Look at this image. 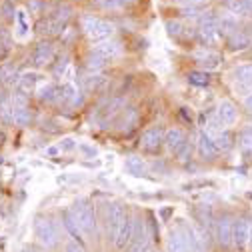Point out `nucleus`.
I'll return each instance as SVG.
<instances>
[{
    "instance_id": "31",
    "label": "nucleus",
    "mask_w": 252,
    "mask_h": 252,
    "mask_svg": "<svg viewBox=\"0 0 252 252\" xmlns=\"http://www.w3.org/2000/svg\"><path fill=\"white\" fill-rule=\"evenodd\" d=\"M122 104H124V100H122V98H114V100H112V102L102 110V118H100V122H102V124H108V120H110V118H114V116L118 114V110L122 108Z\"/></svg>"
},
{
    "instance_id": "15",
    "label": "nucleus",
    "mask_w": 252,
    "mask_h": 252,
    "mask_svg": "<svg viewBox=\"0 0 252 252\" xmlns=\"http://www.w3.org/2000/svg\"><path fill=\"white\" fill-rule=\"evenodd\" d=\"M198 152H200L202 158H208V160H212L214 156L218 154V148H216V144H214V140H212V136L208 132L200 134V138H198Z\"/></svg>"
},
{
    "instance_id": "4",
    "label": "nucleus",
    "mask_w": 252,
    "mask_h": 252,
    "mask_svg": "<svg viewBox=\"0 0 252 252\" xmlns=\"http://www.w3.org/2000/svg\"><path fill=\"white\" fill-rule=\"evenodd\" d=\"M126 216H128V214H126V208L120 202L108 204V208H106V220H108V234H110L112 240L116 238V234H118V230H120V226H122Z\"/></svg>"
},
{
    "instance_id": "13",
    "label": "nucleus",
    "mask_w": 252,
    "mask_h": 252,
    "mask_svg": "<svg viewBox=\"0 0 252 252\" xmlns=\"http://www.w3.org/2000/svg\"><path fill=\"white\" fill-rule=\"evenodd\" d=\"M64 26H66V24H62V22L54 20L52 16H48V18H40V20L36 22V30H38L40 34H44V36H54V34L64 32Z\"/></svg>"
},
{
    "instance_id": "8",
    "label": "nucleus",
    "mask_w": 252,
    "mask_h": 252,
    "mask_svg": "<svg viewBox=\"0 0 252 252\" xmlns=\"http://www.w3.org/2000/svg\"><path fill=\"white\" fill-rule=\"evenodd\" d=\"M92 52H96V54L104 56L106 60H112V58H116V56L122 54V44H120L118 40L106 38V40H102V42H96V44H94V46H92Z\"/></svg>"
},
{
    "instance_id": "11",
    "label": "nucleus",
    "mask_w": 252,
    "mask_h": 252,
    "mask_svg": "<svg viewBox=\"0 0 252 252\" xmlns=\"http://www.w3.org/2000/svg\"><path fill=\"white\" fill-rule=\"evenodd\" d=\"M232 242L238 248H244L250 242V224L246 222L244 218L234 220V230H232Z\"/></svg>"
},
{
    "instance_id": "28",
    "label": "nucleus",
    "mask_w": 252,
    "mask_h": 252,
    "mask_svg": "<svg viewBox=\"0 0 252 252\" xmlns=\"http://www.w3.org/2000/svg\"><path fill=\"white\" fill-rule=\"evenodd\" d=\"M82 84L86 90H96L100 86L106 84V76H102L100 72H88L84 78H82Z\"/></svg>"
},
{
    "instance_id": "2",
    "label": "nucleus",
    "mask_w": 252,
    "mask_h": 252,
    "mask_svg": "<svg viewBox=\"0 0 252 252\" xmlns=\"http://www.w3.org/2000/svg\"><path fill=\"white\" fill-rule=\"evenodd\" d=\"M70 210H72L76 222L84 234L96 232V214H94V206L88 200H78Z\"/></svg>"
},
{
    "instance_id": "48",
    "label": "nucleus",
    "mask_w": 252,
    "mask_h": 252,
    "mask_svg": "<svg viewBox=\"0 0 252 252\" xmlns=\"http://www.w3.org/2000/svg\"><path fill=\"white\" fill-rule=\"evenodd\" d=\"M58 152H60V148H54V146L46 150V154H48V156H54V154H58Z\"/></svg>"
},
{
    "instance_id": "27",
    "label": "nucleus",
    "mask_w": 252,
    "mask_h": 252,
    "mask_svg": "<svg viewBox=\"0 0 252 252\" xmlns=\"http://www.w3.org/2000/svg\"><path fill=\"white\" fill-rule=\"evenodd\" d=\"M30 120H32V114H30L28 106H12V122L18 126H28Z\"/></svg>"
},
{
    "instance_id": "45",
    "label": "nucleus",
    "mask_w": 252,
    "mask_h": 252,
    "mask_svg": "<svg viewBox=\"0 0 252 252\" xmlns=\"http://www.w3.org/2000/svg\"><path fill=\"white\" fill-rule=\"evenodd\" d=\"M16 18H18V24H20V34H24L26 32V14L20 10V12H16Z\"/></svg>"
},
{
    "instance_id": "43",
    "label": "nucleus",
    "mask_w": 252,
    "mask_h": 252,
    "mask_svg": "<svg viewBox=\"0 0 252 252\" xmlns=\"http://www.w3.org/2000/svg\"><path fill=\"white\" fill-rule=\"evenodd\" d=\"M64 252H86V250H84V246L80 242H68L64 246Z\"/></svg>"
},
{
    "instance_id": "19",
    "label": "nucleus",
    "mask_w": 252,
    "mask_h": 252,
    "mask_svg": "<svg viewBox=\"0 0 252 252\" xmlns=\"http://www.w3.org/2000/svg\"><path fill=\"white\" fill-rule=\"evenodd\" d=\"M194 58L200 62V66L204 68H216L218 66V62H220V54L218 52H212V50H202V52H196Z\"/></svg>"
},
{
    "instance_id": "42",
    "label": "nucleus",
    "mask_w": 252,
    "mask_h": 252,
    "mask_svg": "<svg viewBox=\"0 0 252 252\" xmlns=\"http://www.w3.org/2000/svg\"><path fill=\"white\" fill-rule=\"evenodd\" d=\"M184 4V8H202L206 4V0H178Z\"/></svg>"
},
{
    "instance_id": "14",
    "label": "nucleus",
    "mask_w": 252,
    "mask_h": 252,
    "mask_svg": "<svg viewBox=\"0 0 252 252\" xmlns=\"http://www.w3.org/2000/svg\"><path fill=\"white\" fill-rule=\"evenodd\" d=\"M236 30H238L236 14H222V16H218V32H220V36H232Z\"/></svg>"
},
{
    "instance_id": "6",
    "label": "nucleus",
    "mask_w": 252,
    "mask_h": 252,
    "mask_svg": "<svg viewBox=\"0 0 252 252\" xmlns=\"http://www.w3.org/2000/svg\"><path fill=\"white\" fill-rule=\"evenodd\" d=\"M164 142V132L162 128H148L140 136V148L146 152H156Z\"/></svg>"
},
{
    "instance_id": "30",
    "label": "nucleus",
    "mask_w": 252,
    "mask_h": 252,
    "mask_svg": "<svg viewBox=\"0 0 252 252\" xmlns=\"http://www.w3.org/2000/svg\"><path fill=\"white\" fill-rule=\"evenodd\" d=\"M74 14V10L68 6V4H58L52 12H50V16L54 18V20H58V22H62V24H66L68 20H70V16Z\"/></svg>"
},
{
    "instance_id": "21",
    "label": "nucleus",
    "mask_w": 252,
    "mask_h": 252,
    "mask_svg": "<svg viewBox=\"0 0 252 252\" xmlns=\"http://www.w3.org/2000/svg\"><path fill=\"white\" fill-rule=\"evenodd\" d=\"M184 140H186V136H184V132H182L180 128H170V130L164 132V144H166V148L172 150V152H174Z\"/></svg>"
},
{
    "instance_id": "49",
    "label": "nucleus",
    "mask_w": 252,
    "mask_h": 252,
    "mask_svg": "<svg viewBox=\"0 0 252 252\" xmlns=\"http://www.w3.org/2000/svg\"><path fill=\"white\" fill-rule=\"evenodd\" d=\"M22 252H38V250H36V248H32V246H24V248H22Z\"/></svg>"
},
{
    "instance_id": "18",
    "label": "nucleus",
    "mask_w": 252,
    "mask_h": 252,
    "mask_svg": "<svg viewBox=\"0 0 252 252\" xmlns=\"http://www.w3.org/2000/svg\"><path fill=\"white\" fill-rule=\"evenodd\" d=\"M36 82H38V74L36 72H24V74H20V80L16 84V90H20L22 94H26V96H28V94L34 90Z\"/></svg>"
},
{
    "instance_id": "47",
    "label": "nucleus",
    "mask_w": 252,
    "mask_h": 252,
    "mask_svg": "<svg viewBox=\"0 0 252 252\" xmlns=\"http://www.w3.org/2000/svg\"><path fill=\"white\" fill-rule=\"evenodd\" d=\"M86 154H92V156H96V148H90V146H80Z\"/></svg>"
},
{
    "instance_id": "50",
    "label": "nucleus",
    "mask_w": 252,
    "mask_h": 252,
    "mask_svg": "<svg viewBox=\"0 0 252 252\" xmlns=\"http://www.w3.org/2000/svg\"><path fill=\"white\" fill-rule=\"evenodd\" d=\"M250 250H252V226H250Z\"/></svg>"
},
{
    "instance_id": "39",
    "label": "nucleus",
    "mask_w": 252,
    "mask_h": 252,
    "mask_svg": "<svg viewBox=\"0 0 252 252\" xmlns=\"http://www.w3.org/2000/svg\"><path fill=\"white\" fill-rule=\"evenodd\" d=\"M190 152H192V146H190V142H188V140H184V142L174 150V154H176V158H178V160H188Z\"/></svg>"
},
{
    "instance_id": "22",
    "label": "nucleus",
    "mask_w": 252,
    "mask_h": 252,
    "mask_svg": "<svg viewBox=\"0 0 252 252\" xmlns=\"http://www.w3.org/2000/svg\"><path fill=\"white\" fill-rule=\"evenodd\" d=\"M250 42H252V38L246 32H242V30H236L232 36H228V44L232 50H244L250 46Z\"/></svg>"
},
{
    "instance_id": "41",
    "label": "nucleus",
    "mask_w": 252,
    "mask_h": 252,
    "mask_svg": "<svg viewBox=\"0 0 252 252\" xmlns=\"http://www.w3.org/2000/svg\"><path fill=\"white\" fill-rule=\"evenodd\" d=\"M14 12H16V8H14V4L10 2V0H6V2L2 4V14H4V16L8 18V20H14V16H16Z\"/></svg>"
},
{
    "instance_id": "26",
    "label": "nucleus",
    "mask_w": 252,
    "mask_h": 252,
    "mask_svg": "<svg viewBox=\"0 0 252 252\" xmlns=\"http://www.w3.org/2000/svg\"><path fill=\"white\" fill-rule=\"evenodd\" d=\"M126 170L132 176H142L146 172V162L140 156H128V158H126Z\"/></svg>"
},
{
    "instance_id": "10",
    "label": "nucleus",
    "mask_w": 252,
    "mask_h": 252,
    "mask_svg": "<svg viewBox=\"0 0 252 252\" xmlns=\"http://www.w3.org/2000/svg\"><path fill=\"white\" fill-rule=\"evenodd\" d=\"M54 58V46L50 42H38L34 46V52H32V62L36 66H44V64H50Z\"/></svg>"
},
{
    "instance_id": "33",
    "label": "nucleus",
    "mask_w": 252,
    "mask_h": 252,
    "mask_svg": "<svg viewBox=\"0 0 252 252\" xmlns=\"http://www.w3.org/2000/svg\"><path fill=\"white\" fill-rule=\"evenodd\" d=\"M136 120H138V112H136L134 108H130V110H126V114H124V120L120 122V128H122L124 132H130V130L134 128V124H136Z\"/></svg>"
},
{
    "instance_id": "1",
    "label": "nucleus",
    "mask_w": 252,
    "mask_h": 252,
    "mask_svg": "<svg viewBox=\"0 0 252 252\" xmlns=\"http://www.w3.org/2000/svg\"><path fill=\"white\" fill-rule=\"evenodd\" d=\"M82 30H84V34L92 40V42H102L106 38L112 36L114 32V26L98 16H92V14H86L82 16Z\"/></svg>"
},
{
    "instance_id": "32",
    "label": "nucleus",
    "mask_w": 252,
    "mask_h": 252,
    "mask_svg": "<svg viewBox=\"0 0 252 252\" xmlns=\"http://www.w3.org/2000/svg\"><path fill=\"white\" fill-rule=\"evenodd\" d=\"M188 82L194 84V86H208L210 84V74L202 72V70H192V72H188Z\"/></svg>"
},
{
    "instance_id": "46",
    "label": "nucleus",
    "mask_w": 252,
    "mask_h": 252,
    "mask_svg": "<svg viewBox=\"0 0 252 252\" xmlns=\"http://www.w3.org/2000/svg\"><path fill=\"white\" fill-rule=\"evenodd\" d=\"M244 108L248 110V112H252V92L248 94V96L244 98Z\"/></svg>"
},
{
    "instance_id": "35",
    "label": "nucleus",
    "mask_w": 252,
    "mask_h": 252,
    "mask_svg": "<svg viewBox=\"0 0 252 252\" xmlns=\"http://www.w3.org/2000/svg\"><path fill=\"white\" fill-rule=\"evenodd\" d=\"M56 90H58V86H54V84H46V86L40 88L38 98H40L42 102H54V100H56Z\"/></svg>"
},
{
    "instance_id": "44",
    "label": "nucleus",
    "mask_w": 252,
    "mask_h": 252,
    "mask_svg": "<svg viewBox=\"0 0 252 252\" xmlns=\"http://www.w3.org/2000/svg\"><path fill=\"white\" fill-rule=\"evenodd\" d=\"M66 64H68V56H64V58H62V60H60V64L54 68V74H56L58 78H60L62 74H64V68H66Z\"/></svg>"
},
{
    "instance_id": "29",
    "label": "nucleus",
    "mask_w": 252,
    "mask_h": 252,
    "mask_svg": "<svg viewBox=\"0 0 252 252\" xmlns=\"http://www.w3.org/2000/svg\"><path fill=\"white\" fill-rule=\"evenodd\" d=\"M234 80L240 86H252V64H242L234 70Z\"/></svg>"
},
{
    "instance_id": "5",
    "label": "nucleus",
    "mask_w": 252,
    "mask_h": 252,
    "mask_svg": "<svg viewBox=\"0 0 252 252\" xmlns=\"http://www.w3.org/2000/svg\"><path fill=\"white\" fill-rule=\"evenodd\" d=\"M134 232H136V218L134 216H126L120 230H118V234H116V238H114V246L118 250H124L126 246H130V242L134 238Z\"/></svg>"
},
{
    "instance_id": "7",
    "label": "nucleus",
    "mask_w": 252,
    "mask_h": 252,
    "mask_svg": "<svg viewBox=\"0 0 252 252\" xmlns=\"http://www.w3.org/2000/svg\"><path fill=\"white\" fill-rule=\"evenodd\" d=\"M182 232L186 236V242H188V248H190V252H206L208 240L204 238V232L202 230H198L194 226H184Z\"/></svg>"
},
{
    "instance_id": "23",
    "label": "nucleus",
    "mask_w": 252,
    "mask_h": 252,
    "mask_svg": "<svg viewBox=\"0 0 252 252\" xmlns=\"http://www.w3.org/2000/svg\"><path fill=\"white\" fill-rule=\"evenodd\" d=\"M106 64H108V60H106L104 56L96 54V52H90L88 58H86V68H88V72H100V70L106 68Z\"/></svg>"
},
{
    "instance_id": "12",
    "label": "nucleus",
    "mask_w": 252,
    "mask_h": 252,
    "mask_svg": "<svg viewBox=\"0 0 252 252\" xmlns=\"http://www.w3.org/2000/svg\"><path fill=\"white\" fill-rule=\"evenodd\" d=\"M232 230H234V222H232L230 216H222L218 220L216 234H218L220 246H230L232 244Z\"/></svg>"
},
{
    "instance_id": "34",
    "label": "nucleus",
    "mask_w": 252,
    "mask_h": 252,
    "mask_svg": "<svg viewBox=\"0 0 252 252\" xmlns=\"http://www.w3.org/2000/svg\"><path fill=\"white\" fill-rule=\"evenodd\" d=\"M240 148L244 154H252V126H246L240 132Z\"/></svg>"
},
{
    "instance_id": "9",
    "label": "nucleus",
    "mask_w": 252,
    "mask_h": 252,
    "mask_svg": "<svg viewBox=\"0 0 252 252\" xmlns=\"http://www.w3.org/2000/svg\"><path fill=\"white\" fill-rule=\"evenodd\" d=\"M236 116H238L236 106L230 100H222V102L218 104V108H216V120L222 124L224 128H226V126H232L236 122Z\"/></svg>"
},
{
    "instance_id": "36",
    "label": "nucleus",
    "mask_w": 252,
    "mask_h": 252,
    "mask_svg": "<svg viewBox=\"0 0 252 252\" xmlns=\"http://www.w3.org/2000/svg\"><path fill=\"white\" fill-rule=\"evenodd\" d=\"M94 2H96V6H100L104 10H118V8L128 4V0H94Z\"/></svg>"
},
{
    "instance_id": "17",
    "label": "nucleus",
    "mask_w": 252,
    "mask_h": 252,
    "mask_svg": "<svg viewBox=\"0 0 252 252\" xmlns=\"http://www.w3.org/2000/svg\"><path fill=\"white\" fill-rule=\"evenodd\" d=\"M62 222H64V228H66L78 242H82V230H80V226H78V222H76L72 210H64V212H62Z\"/></svg>"
},
{
    "instance_id": "51",
    "label": "nucleus",
    "mask_w": 252,
    "mask_h": 252,
    "mask_svg": "<svg viewBox=\"0 0 252 252\" xmlns=\"http://www.w3.org/2000/svg\"><path fill=\"white\" fill-rule=\"evenodd\" d=\"M0 14H2V10H0Z\"/></svg>"
},
{
    "instance_id": "25",
    "label": "nucleus",
    "mask_w": 252,
    "mask_h": 252,
    "mask_svg": "<svg viewBox=\"0 0 252 252\" xmlns=\"http://www.w3.org/2000/svg\"><path fill=\"white\" fill-rule=\"evenodd\" d=\"M212 140H214L218 152H220V150H230L232 144H234V138H232V134H230L226 128H224V130H220L218 134H212Z\"/></svg>"
},
{
    "instance_id": "38",
    "label": "nucleus",
    "mask_w": 252,
    "mask_h": 252,
    "mask_svg": "<svg viewBox=\"0 0 252 252\" xmlns=\"http://www.w3.org/2000/svg\"><path fill=\"white\" fill-rule=\"evenodd\" d=\"M166 30H168L170 36H182L186 28L182 26L180 20H166Z\"/></svg>"
},
{
    "instance_id": "20",
    "label": "nucleus",
    "mask_w": 252,
    "mask_h": 252,
    "mask_svg": "<svg viewBox=\"0 0 252 252\" xmlns=\"http://www.w3.org/2000/svg\"><path fill=\"white\" fill-rule=\"evenodd\" d=\"M18 80H20L18 70L12 64H2V66H0V84L14 86V84H18Z\"/></svg>"
},
{
    "instance_id": "16",
    "label": "nucleus",
    "mask_w": 252,
    "mask_h": 252,
    "mask_svg": "<svg viewBox=\"0 0 252 252\" xmlns=\"http://www.w3.org/2000/svg\"><path fill=\"white\" fill-rule=\"evenodd\" d=\"M168 252H190L182 228H176V230L170 232V236H168Z\"/></svg>"
},
{
    "instance_id": "37",
    "label": "nucleus",
    "mask_w": 252,
    "mask_h": 252,
    "mask_svg": "<svg viewBox=\"0 0 252 252\" xmlns=\"http://www.w3.org/2000/svg\"><path fill=\"white\" fill-rule=\"evenodd\" d=\"M0 118L4 122H12V102L8 98L0 100Z\"/></svg>"
},
{
    "instance_id": "24",
    "label": "nucleus",
    "mask_w": 252,
    "mask_h": 252,
    "mask_svg": "<svg viewBox=\"0 0 252 252\" xmlns=\"http://www.w3.org/2000/svg\"><path fill=\"white\" fill-rule=\"evenodd\" d=\"M228 8L232 14L252 16V0H228Z\"/></svg>"
},
{
    "instance_id": "3",
    "label": "nucleus",
    "mask_w": 252,
    "mask_h": 252,
    "mask_svg": "<svg viewBox=\"0 0 252 252\" xmlns=\"http://www.w3.org/2000/svg\"><path fill=\"white\" fill-rule=\"evenodd\" d=\"M34 234L38 238V242L44 246V248H52L58 244V232H56V226L52 220L44 218V216H38L34 220Z\"/></svg>"
},
{
    "instance_id": "40",
    "label": "nucleus",
    "mask_w": 252,
    "mask_h": 252,
    "mask_svg": "<svg viewBox=\"0 0 252 252\" xmlns=\"http://www.w3.org/2000/svg\"><path fill=\"white\" fill-rule=\"evenodd\" d=\"M58 148H60V152H70V150L76 148V140L74 138H62L60 144H58Z\"/></svg>"
}]
</instances>
